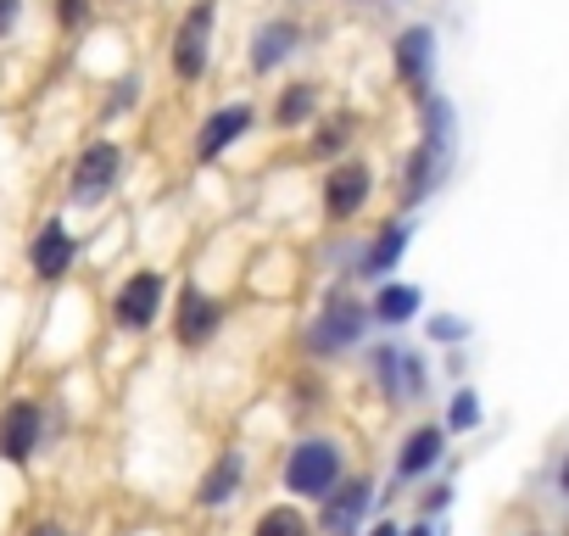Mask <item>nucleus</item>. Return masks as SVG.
<instances>
[{
  "label": "nucleus",
  "instance_id": "obj_27",
  "mask_svg": "<svg viewBox=\"0 0 569 536\" xmlns=\"http://www.w3.org/2000/svg\"><path fill=\"white\" fill-rule=\"evenodd\" d=\"M452 503V486H430V497H425V514H436V508H447Z\"/></svg>",
  "mask_w": 569,
  "mask_h": 536
},
{
  "label": "nucleus",
  "instance_id": "obj_21",
  "mask_svg": "<svg viewBox=\"0 0 569 536\" xmlns=\"http://www.w3.org/2000/svg\"><path fill=\"white\" fill-rule=\"evenodd\" d=\"M257 536H308V519L297 508H268L257 519Z\"/></svg>",
  "mask_w": 569,
  "mask_h": 536
},
{
  "label": "nucleus",
  "instance_id": "obj_18",
  "mask_svg": "<svg viewBox=\"0 0 569 536\" xmlns=\"http://www.w3.org/2000/svg\"><path fill=\"white\" fill-rule=\"evenodd\" d=\"M436 179H441V151H430V146H419L413 157H408V179H402V201L413 207V201H425L430 190H436Z\"/></svg>",
  "mask_w": 569,
  "mask_h": 536
},
{
  "label": "nucleus",
  "instance_id": "obj_2",
  "mask_svg": "<svg viewBox=\"0 0 569 536\" xmlns=\"http://www.w3.org/2000/svg\"><path fill=\"white\" fill-rule=\"evenodd\" d=\"M212 18H218L212 0H196V7L184 12V23L173 29V51H168V62H173L179 79H201L207 51H212Z\"/></svg>",
  "mask_w": 569,
  "mask_h": 536
},
{
  "label": "nucleus",
  "instance_id": "obj_25",
  "mask_svg": "<svg viewBox=\"0 0 569 536\" xmlns=\"http://www.w3.org/2000/svg\"><path fill=\"white\" fill-rule=\"evenodd\" d=\"M430 336H436V341H463L469 330H463L458 319H436V325H430Z\"/></svg>",
  "mask_w": 569,
  "mask_h": 536
},
{
  "label": "nucleus",
  "instance_id": "obj_9",
  "mask_svg": "<svg viewBox=\"0 0 569 536\" xmlns=\"http://www.w3.org/2000/svg\"><path fill=\"white\" fill-rule=\"evenodd\" d=\"M391 57H397V73L419 90V96H430V62H436V34L425 29V23H413V29H402L397 34V46H391Z\"/></svg>",
  "mask_w": 569,
  "mask_h": 536
},
{
  "label": "nucleus",
  "instance_id": "obj_12",
  "mask_svg": "<svg viewBox=\"0 0 569 536\" xmlns=\"http://www.w3.org/2000/svg\"><path fill=\"white\" fill-rule=\"evenodd\" d=\"M375 375H380V386H386V397H391V403H408V397H419V391H425V364H419L413 353L380 347V353H375Z\"/></svg>",
  "mask_w": 569,
  "mask_h": 536
},
{
  "label": "nucleus",
  "instance_id": "obj_3",
  "mask_svg": "<svg viewBox=\"0 0 569 536\" xmlns=\"http://www.w3.org/2000/svg\"><path fill=\"white\" fill-rule=\"evenodd\" d=\"M162 297H168L162 275L140 268V275H129V280L118 286V297H112V319H118L123 330H151L157 314H162Z\"/></svg>",
  "mask_w": 569,
  "mask_h": 536
},
{
  "label": "nucleus",
  "instance_id": "obj_11",
  "mask_svg": "<svg viewBox=\"0 0 569 536\" xmlns=\"http://www.w3.org/2000/svg\"><path fill=\"white\" fill-rule=\"evenodd\" d=\"M29 268L40 280H62L68 268H73V235L51 218V224H40V235L29 240Z\"/></svg>",
  "mask_w": 569,
  "mask_h": 536
},
{
  "label": "nucleus",
  "instance_id": "obj_6",
  "mask_svg": "<svg viewBox=\"0 0 569 536\" xmlns=\"http://www.w3.org/2000/svg\"><path fill=\"white\" fill-rule=\"evenodd\" d=\"M34 447H40V403L18 397V403H7V414H0V458L29 464Z\"/></svg>",
  "mask_w": 569,
  "mask_h": 536
},
{
  "label": "nucleus",
  "instance_id": "obj_8",
  "mask_svg": "<svg viewBox=\"0 0 569 536\" xmlns=\"http://www.w3.org/2000/svg\"><path fill=\"white\" fill-rule=\"evenodd\" d=\"M218 325H223V302L207 297V291H196V286H184V291H179V314H173L179 341H184V347H201L207 336H218Z\"/></svg>",
  "mask_w": 569,
  "mask_h": 536
},
{
  "label": "nucleus",
  "instance_id": "obj_14",
  "mask_svg": "<svg viewBox=\"0 0 569 536\" xmlns=\"http://www.w3.org/2000/svg\"><path fill=\"white\" fill-rule=\"evenodd\" d=\"M408 240H413V229L402 224V218H391L380 235H375V246L363 251V268H358V275L363 280H386L391 275V268L402 262V251H408Z\"/></svg>",
  "mask_w": 569,
  "mask_h": 536
},
{
  "label": "nucleus",
  "instance_id": "obj_16",
  "mask_svg": "<svg viewBox=\"0 0 569 536\" xmlns=\"http://www.w3.org/2000/svg\"><path fill=\"white\" fill-rule=\"evenodd\" d=\"M297 40H302L297 23H262V29L251 34V68H257V73H273L284 57L297 51Z\"/></svg>",
  "mask_w": 569,
  "mask_h": 536
},
{
  "label": "nucleus",
  "instance_id": "obj_10",
  "mask_svg": "<svg viewBox=\"0 0 569 536\" xmlns=\"http://www.w3.org/2000/svg\"><path fill=\"white\" fill-rule=\"evenodd\" d=\"M369 503H375V486H369V480H347V486H336V492L325 497V530H330V536H358Z\"/></svg>",
  "mask_w": 569,
  "mask_h": 536
},
{
  "label": "nucleus",
  "instance_id": "obj_23",
  "mask_svg": "<svg viewBox=\"0 0 569 536\" xmlns=\"http://www.w3.org/2000/svg\"><path fill=\"white\" fill-rule=\"evenodd\" d=\"M347 140H352V118H330V123H325V135L313 140V151H319V157H336Z\"/></svg>",
  "mask_w": 569,
  "mask_h": 536
},
{
  "label": "nucleus",
  "instance_id": "obj_30",
  "mask_svg": "<svg viewBox=\"0 0 569 536\" xmlns=\"http://www.w3.org/2000/svg\"><path fill=\"white\" fill-rule=\"evenodd\" d=\"M558 492L569 497V458H563V469H558Z\"/></svg>",
  "mask_w": 569,
  "mask_h": 536
},
{
  "label": "nucleus",
  "instance_id": "obj_15",
  "mask_svg": "<svg viewBox=\"0 0 569 536\" xmlns=\"http://www.w3.org/2000/svg\"><path fill=\"white\" fill-rule=\"evenodd\" d=\"M441 447H447V430H441V425H419V430L402 441V453H397V480H413V475L436 469V464H441Z\"/></svg>",
  "mask_w": 569,
  "mask_h": 536
},
{
  "label": "nucleus",
  "instance_id": "obj_31",
  "mask_svg": "<svg viewBox=\"0 0 569 536\" xmlns=\"http://www.w3.org/2000/svg\"><path fill=\"white\" fill-rule=\"evenodd\" d=\"M402 536H436V530H430V525H413V530H402Z\"/></svg>",
  "mask_w": 569,
  "mask_h": 536
},
{
  "label": "nucleus",
  "instance_id": "obj_22",
  "mask_svg": "<svg viewBox=\"0 0 569 536\" xmlns=\"http://www.w3.org/2000/svg\"><path fill=\"white\" fill-rule=\"evenodd\" d=\"M447 425H452V430H475V425H480V397H475V391H458L452 408H447Z\"/></svg>",
  "mask_w": 569,
  "mask_h": 536
},
{
  "label": "nucleus",
  "instance_id": "obj_1",
  "mask_svg": "<svg viewBox=\"0 0 569 536\" xmlns=\"http://www.w3.org/2000/svg\"><path fill=\"white\" fill-rule=\"evenodd\" d=\"M336 486H341V447L325 441V436L297 441L291 458H284V492H291V497H308V503H325Z\"/></svg>",
  "mask_w": 569,
  "mask_h": 536
},
{
  "label": "nucleus",
  "instance_id": "obj_19",
  "mask_svg": "<svg viewBox=\"0 0 569 536\" xmlns=\"http://www.w3.org/2000/svg\"><path fill=\"white\" fill-rule=\"evenodd\" d=\"M419 314V286H386L380 297H375V314L369 319H380V325H408Z\"/></svg>",
  "mask_w": 569,
  "mask_h": 536
},
{
  "label": "nucleus",
  "instance_id": "obj_13",
  "mask_svg": "<svg viewBox=\"0 0 569 536\" xmlns=\"http://www.w3.org/2000/svg\"><path fill=\"white\" fill-rule=\"evenodd\" d=\"M251 129V107H218L207 123H201V140H196V157L201 162H212V157H223L240 135Z\"/></svg>",
  "mask_w": 569,
  "mask_h": 536
},
{
  "label": "nucleus",
  "instance_id": "obj_24",
  "mask_svg": "<svg viewBox=\"0 0 569 536\" xmlns=\"http://www.w3.org/2000/svg\"><path fill=\"white\" fill-rule=\"evenodd\" d=\"M57 18H62V29H79V23H90V0H62V7H57Z\"/></svg>",
  "mask_w": 569,
  "mask_h": 536
},
{
  "label": "nucleus",
  "instance_id": "obj_29",
  "mask_svg": "<svg viewBox=\"0 0 569 536\" xmlns=\"http://www.w3.org/2000/svg\"><path fill=\"white\" fill-rule=\"evenodd\" d=\"M369 536H402V530H397V525H391V519H386V525H375V530H369Z\"/></svg>",
  "mask_w": 569,
  "mask_h": 536
},
{
  "label": "nucleus",
  "instance_id": "obj_20",
  "mask_svg": "<svg viewBox=\"0 0 569 536\" xmlns=\"http://www.w3.org/2000/svg\"><path fill=\"white\" fill-rule=\"evenodd\" d=\"M313 107H319V90H313V85H284V90H279V107H273V123H279V129H297Z\"/></svg>",
  "mask_w": 569,
  "mask_h": 536
},
{
  "label": "nucleus",
  "instance_id": "obj_17",
  "mask_svg": "<svg viewBox=\"0 0 569 536\" xmlns=\"http://www.w3.org/2000/svg\"><path fill=\"white\" fill-rule=\"evenodd\" d=\"M240 469H246V464H240V453L229 447V453H223V458H218V464L201 475V492H196V497H201L207 508L229 503V497H234V486H240Z\"/></svg>",
  "mask_w": 569,
  "mask_h": 536
},
{
  "label": "nucleus",
  "instance_id": "obj_26",
  "mask_svg": "<svg viewBox=\"0 0 569 536\" xmlns=\"http://www.w3.org/2000/svg\"><path fill=\"white\" fill-rule=\"evenodd\" d=\"M18 7H23V0H0V34H12V23H18Z\"/></svg>",
  "mask_w": 569,
  "mask_h": 536
},
{
  "label": "nucleus",
  "instance_id": "obj_7",
  "mask_svg": "<svg viewBox=\"0 0 569 536\" xmlns=\"http://www.w3.org/2000/svg\"><path fill=\"white\" fill-rule=\"evenodd\" d=\"M363 325H369V308H358V302H330L319 319H313V330H308V347L313 353H341V347H352L358 336H363Z\"/></svg>",
  "mask_w": 569,
  "mask_h": 536
},
{
  "label": "nucleus",
  "instance_id": "obj_4",
  "mask_svg": "<svg viewBox=\"0 0 569 536\" xmlns=\"http://www.w3.org/2000/svg\"><path fill=\"white\" fill-rule=\"evenodd\" d=\"M369 196H375V173H369V162H341V168H330V179H325V212H330L336 224L358 218Z\"/></svg>",
  "mask_w": 569,
  "mask_h": 536
},
{
  "label": "nucleus",
  "instance_id": "obj_28",
  "mask_svg": "<svg viewBox=\"0 0 569 536\" xmlns=\"http://www.w3.org/2000/svg\"><path fill=\"white\" fill-rule=\"evenodd\" d=\"M29 536H68V530H62V525H51V519H46V525H34V530H29Z\"/></svg>",
  "mask_w": 569,
  "mask_h": 536
},
{
  "label": "nucleus",
  "instance_id": "obj_5",
  "mask_svg": "<svg viewBox=\"0 0 569 536\" xmlns=\"http://www.w3.org/2000/svg\"><path fill=\"white\" fill-rule=\"evenodd\" d=\"M118 168H123V151H118L112 140L84 146V151H79V162H73V201H101V196L112 190Z\"/></svg>",
  "mask_w": 569,
  "mask_h": 536
}]
</instances>
